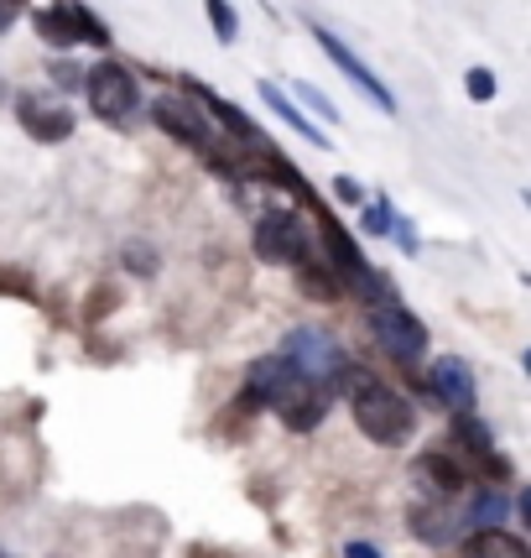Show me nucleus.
Segmentation results:
<instances>
[{
    "mask_svg": "<svg viewBox=\"0 0 531 558\" xmlns=\"http://www.w3.org/2000/svg\"><path fill=\"white\" fill-rule=\"evenodd\" d=\"M334 391L349 397V413H355V428H360L370 444H381V449H402L411 434H417V413H411V402L402 397L396 387H386L381 376H370L360 365H338L334 371Z\"/></svg>",
    "mask_w": 531,
    "mask_h": 558,
    "instance_id": "nucleus-1",
    "label": "nucleus"
},
{
    "mask_svg": "<svg viewBox=\"0 0 531 558\" xmlns=\"http://www.w3.org/2000/svg\"><path fill=\"white\" fill-rule=\"evenodd\" d=\"M84 95H89V110L104 125H125L141 110V84L121 58H99L95 69H84Z\"/></svg>",
    "mask_w": 531,
    "mask_h": 558,
    "instance_id": "nucleus-2",
    "label": "nucleus"
},
{
    "mask_svg": "<svg viewBox=\"0 0 531 558\" xmlns=\"http://www.w3.org/2000/svg\"><path fill=\"white\" fill-rule=\"evenodd\" d=\"M250 245H256V256L266 267H302V262H313V230H308V219L297 209H266L256 219Z\"/></svg>",
    "mask_w": 531,
    "mask_h": 558,
    "instance_id": "nucleus-3",
    "label": "nucleus"
},
{
    "mask_svg": "<svg viewBox=\"0 0 531 558\" xmlns=\"http://www.w3.org/2000/svg\"><path fill=\"white\" fill-rule=\"evenodd\" d=\"M365 329H370V340L386 350L391 361H422L428 355V324L411 314L407 303H396V298H386V303H375L370 314H365Z\"/></svg>",
    "mask_w": 531,
    "mask_h": 558,
    "instance_id": "nucleus-4",
    "label": "nucleus"
},
{
    "mask_svg": "<svg viewBox=\"0 0 531 558\" xmlns=\"http://www.w3.org/2000/svg\"><path fill=\"white\" fill-rule=\"evenodd\" d=\"M329 408H334V381L329 376H308V371H297L287 387L271 397V413L282 417L292 434H313L318 423L329 417Z\"/></svg>",
    "mask_w": 531,
    "mask_h": 558,
    "instance_id": "nucleus-5",
    "label": "nucleus"
},
{
    "mask_svg": "<svg viewBox=\"0 0 531 558\" xmlns=\"http://www.w3.org/2000/svg\"><path fill=\"white\" fill-rule=\"evenodd\" d=\"M37 26V37L48 43V48H78V43H89V48H104L110 43V32L99 26V16L89 5H48V11H37L32 16Z\"/></svg>",
    "mask_w": 531,
    "mask_h": 558,
    "instance_id": "nucleus-6",
    "label": "nucleus"
},
{
    "mask_svg": "<svg viewBox=\"0 0 531 558\" xmlns=\"http://www.w3.org/2000/svg\"><path fill=\"white\" fill-rule=\"evenodd\" d=\"M313 37H318V48L329 52V63H334V69L344 73V78H349V84H355V89H360V95L370 99L375 110H381V116H396V95L386 89V78H381V73H370V69H365L360 58H355V52L344 48V43L334 37V32H323L318 22H313Z\"/></svg>",
    "mask_w": 531,
    "mask_h": 558,
    "instance_id": "nucleus-7",
    "label": "nucleus"
},
{
    "mask_svg": "<svg viewBox=\"0 0 531 558\" xmlns=\"http://www.w3.org/2000/svg\"><path fill=\"white\" fill-rule=\"evenodd\" d=\"M151 121L168 131L172 142L194 146V151H214V125H209V116L198 110V105H188V99H172V95H157V105H151Z\"/></svg>",
    "mask_w": 531,
    "mask_h": 558,
    "instance_id": "nucleus-8",
    "label": "nucleus"
},
{
    "mask_svg": "<svg viewBox=\"0 0 531 558\" xmlns=\"http://www.w3.org/2000/svg\"><path fill=\"white\" fill-rule=\"evenodd\" d=\"M16 121H22V131L32 136V142H42V146L69 142L73 131H78L69 105H63V99H48V95H22L16 99Z\"/></svg>",
    "mask_w": 531,
    "mask_h": 558,
    "instance_id": "nucleus-9",
    "label": "nucleus"
},
{
    "mask_svg": "<svg viewBox=\"0 0 531 558\" xmlns=\"http://www.w3.org/2000/svg\"><path fill=\"white\" fill-rule=\"evenodd\" d=\"M428 391H433L448 413H474V402H480L474 371H469L459 355H443V361H433V371H428Z\"/></svg>",
    "mask_w": 531,
    "mask_h": 558,
    "instance_id": "nucleus-10",
    "label": "nucleus"
},
{
    "mask_svg": "<svg viewBox=\"0 0 531 558\" xmlns=\"http://www.w3.org/2000/svg\"><path fill=\"white\" fill-rule=\"evenodd\" d=\"M282 355H287L297 371H308V376H329V381H334V371L344 365L338 344L329 340L323 329H292L287 340H282Z\"/></svg>",
    "mask_w": 531,
    "mask_h": 558,
    "instance_id": "nucleus-11",
    "label": "nucleus"
},
{
    "mask_svg": "<svg viewBox=\"0 0 531 558\" xmlns=\"http://www.w3.org/2000/svg\"><path fill=\"white\" fill-rule=\"evenodd\" d=\"M292 376H297V365L276 350V355H261V361H250L245 371V413H256V408H271V397L287 387Z\"/></svg>",
    "mask_w": 531,
    "mask_h": 558,
    "instance_id": "nucleus-12",
    "label": "nucleus"
},
{
    "mask_svg": "<svg viewBox=\"0 0 531 558\" xmlns=\"http://www.w3.org/2000/svg\"><path fill=\"white\" fill-rule=\"evenodd\" d=\"M323 251H329V267L338 271V282H360L365 271H370V262H365V251L355 245V235H349L329 209H323Z\"/></svg>",
    "mask_w": 531,
    "mask_h": 558,
    "instance_id": "nucleus-13",
    "label": "nucleus"
},
{
    "mask_svg": "<svg viewBox=\"0 0 531 558\" xmlns=\"http://www.w3.org/2000/svg\"><path fill=\"white\" fill-rule=\"evenodd\" d=\"M417 470H422V481L437 490V496H459L464 481H469V470H464V460L443 444V449H428L422 460H417Z\"/></svg>",
    "mask_w": 531,
    "mask_h": 558,
    "instance_id": "nucleus-14",
    "label": "nucleus"
},
{
    "mask_svg": "<svg viewBox=\"0 0 531 558\" xmlns=\"http://www.w3.org/2000/svg\"><path fill=\"white\" fill-rule=\"evenodd\" d=\"M256 95L266 99V105H271V110H276V116H282V125H292V131H297V136H302V142H313V146H323V151H329V136H323V131H318V121H308V116H302V110H297V105H292V95H282V84H271V78H261V84H256Z\"/></svg>",
    "mask_w": 531,
    "mask_h": 558,
    "instance_id": "nucleus-15",
    "label": "nucleus"
},
{
    "mask_svg": "<svg viewBox=\"0 0 531 558\" xmlns=\"http://www.w3.org/2000/svg\"><path fill=\"white\" fill-rule=\"evenodd\" d=\"M464 558H531L527 543L506 527H474V533L464 537Z\"/></svg>",
    "mask_w": 531,
    "mask_h": 558,
    "instance_id": "nucleus-16",
    "label": "nucleus"
},
{
    "mask_svg": "<svg viewBox=\"0 0 531 558\" xmlns=\"http://www.w3.org/2000/svg\"><path fill=\"white\" fill-rule=\"evenodd\" d=\"M454 454H469V464L490 460L495 454V434L474 413H454Z\"/></svg>",
    "mask_w": 531,
    "mask_h": 558,
    "instance_id": "nucleus-17",
    "label": "nucleus"
},
{
    "mask_svg": "<svg viewBox=\"0 0 531 558\" xmlns=\"http://www.w3.org/2000/svg\"><path fill=\"white\" fill-rule=\"evenodd\" d=\"M297 288L308 292V298H338L344 282H338L334 267H323V262H302V267H297Z\"/></svg>",
    "mask_w": 531,
    "mask_h": 558,
    "instance_id": "nucleus-18",
    "label": "nucleus"
},
{
    "mask_svg": "<svg viewBox=\"0 0 531 558\" xmlns=\"http://www.w3.org/2000/svg\"><path fill=\"white\" fill-rule=\"evenodd\" d=\"M203 11H209V26H214L219 43L235 48V43H240V16H235V5H230V0H203Z\"/></svg>",
    "mask_w": 531,
    "mask_h": 558,
    "instance_id": "nucleus-19",
    "label": "nucleus"
},
{
    "mask_svg": "<svg viewBox=\"0 0 531 558\" xmlns=\"http://www.w3.org/2000/svg\"><path fill=\"white\" fill-rule=\"evenodd\" d=\"M506 496L501 490H490V496H480L474 501V511H469V527H501V517H506Z\"/></svg>",
    "mask_w": 531,
    "mask_h": 558,
    "instance_id": "nucleus-20",
    "label": "nucleus"
},
{
    "mask_svg": "<svg viewBox=\"0 0 531 558\" xmlns=\"http://www.w3.org/2000/svg\"><path fill=\"white\" fill-rule=\"evenodd\" d=\"M287 95H297V99H302V110H313L318 121H329V125H334V121H338V110H334V99L323 95V89H313V84H292Z\"/></svg>",
    "mask_w": 531,
    "mask_h": 558,
    "instance_id": "nucleus-21",
    "label": "nucleus"
},
{
    "mask_svg": "<svg viewBox=\"0 0 531 558\" xmlns=\"http://www.w3.org/2000/svg\"><path fill=\"white\" fill-rule=\"evenodd\" d=\"M391 198H370V204H360V225H365V235H386L391 230Z\"/></svg>",
    "mask_w": 531,
    "mask_h": 558,
    "instance_id": "nucleus-22",
    "label": "nucleus"
},
{
    "mask_svg": "<svg viewBox=\"0 0 531 558\" xmlns=\"http://www.w3.org/2000/svg\"><path fill=\"white\" fill-rule=\"evenodd\" d=\"M464 89H469V99H474V105H490L501 84H495V73H490V69H469V73H464Z\"/></svg>",
    "mask_w": 531,
    "mask_h": 558,
    "instance_id": "nucleus-23",
    "label": "nucleus"
},
{
    "mask_svg": "<svg viewBox=\"0 0 531 558\" xmlns=\"http://www.w3.org/2000/svg\"><path fill=\"white\" fill-rule=\"evenodd\" d=\"M48 73H52V84H58V89H84V69L69 63V58H52Z\"/></svg>",
    "mask_w": 531,
    "mask_h": 558,
    "instance_id": "nucleus-24",
    "label": "nucleus"
},
{
    "mask_svg": "<svg viewBox=\"0 0 531 558\" xmlns=\"http://www.w3.org/2000/svg\"><path fill=\"white\" fill-rule=\"evenodd\" d=\"M386 235L402 245L407 256H417V251H422V235H417V230H411V219H402V215H391V230H386Z\"/></svg>",
    "mask_w": 531,
    "mask_h": 558,
    "instance_id": "nucleus-25",
    "label": "nucleus"
},
{
    "mask_svg": "<svg viewBox=\"0 0 531 558\" xmlns=\"http://www.w3.org/2000/svg\"><path fill=\"white\" fill-rule=\"evenodd\" d=\"M125 262H131V271H141V277H151V271H157V256H151L146 245H131V251H125Z\"/></svg>",
    "mask_w": 531,
    "mask_h": 558,
    "instance_id": "nucleus-26",
    "label": "nucleus"
},
{
    "mask_svg": "<svg viewBox=\"0 0 531 558\" xmlns=\"http://www.w3.org/2000/svg\"><path fill=\"white\" fill-rule=\"evenodd\" d=\"M334 198L338 204H365V189L355 178H334Z\"/></svg>",
    "mask_w": 531,
    "mask_h": 558,
    "instance_id": "nucleus-27",
    "label": "nucleus"
},
{
    "mask_svg": "<svg viewBox=\"0 0 531 558\" xmlns=\"http://www.w3.org/2000/svg\"><path fill=\"white\" fill-rule=\"evenodd\" d=\"M16 26V0H0V37Z\"/></svg>",
    "mask_w": 531,
    "mask_h": 558,
    "instance_id": "nucleus-28",
    "label": "nucleus"
},
{
    "mask_svg": "<svg viewBox=\"0 0 531 558\" xmlns=\"http://www.w3.org/2000/svg\"><path fill=\"white\" fill-rule=\"evenodd\" d=\"M344 558H381V554H375V543H349Z\"/></svg>",
    "mask_w": 531,
    "mask_h": 558,
    "instance_id": "nucleus-29",
    "label": "nucleus"
},
{
    "mask_svg": "<svg viewBox=\"0 0 531 558\" xmlns=\"http://www.w3.org/2000/svg\"><path fill=\"white\" fill-rule=\"evenodd\" d=\"M5 95H11V89H5V78H0V105H5Z\"/></svg>",
    "mask_w": 531,
    "mask_h": 558,
    "instance_id": "nucleus-30",
    "label": "nucleus"
}]
</instances>
